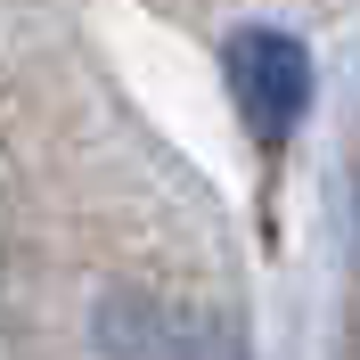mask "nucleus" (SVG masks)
I'll list each match as a JSON object with an SVG mask.
<instances>
[{
    "instance_id": "f257e3e1",
    "label": "nucleus",
    "mask_w": 360,
    "mask_h": 360,
    "mask_svg": "<svg viewBox=\"0 0 360 360\" xmlns=\"http://www.w3.org/2000/svg\"><path fill=\"white\" fill-rule=\"evenodd\" d=\"M229 90H238V115L262 148H287V131L311 107V49L278 33V25H246L229 41Z\"/></svg>"
}]
</instances>
